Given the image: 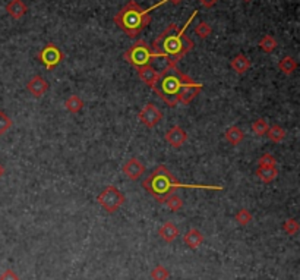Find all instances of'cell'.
<instances>
[{
    "label": "cell",
    "mask_w": 300,
    "mask_h": 280,
    "mask_svg": "<svg viewBox=\"0 0 300 280\" xmlns=\"http://www.w3.org/2000/svg\"><path fill=\"white\" fill-rule=\"evenodd\" d=\"M196 15H198V11L195 9L189 19L184 22L183 28H179L176 24H170L166 30L154 40L151 49L155 54V57L166 59L168 65H177V62L183 59V56H186L195 47L193 41L186 35V30Z\"/></svg>",
    "instance_id": "6da1fadb"
},
{
    "label": "cell",
    "mask_w": 300,
    "mask_h": 280,
    "mask_svg": "<svg viewBox=\"0 0 300 280\" xmlns=\"http://www.w3.org/2000/svg\"><path fill=\"white\" fill-rule=\"evenodd\" d=\"M142 186L147 193H150L157 203L164 204L167 197L174 194L180 188L187 190H207V191H223V186H211V185H193V183H182L179 182L164 164L157 166L150 175L142 182Z\"/></svg>",
    "instance_id": "7a4b0ae2"
},
{
    "label": "cell",
    "mask_w": 300,
    "mask_h": 280,
    "mask_svg": "<svg viewBox=\"0 0 300 280\" xmlns=\"http://www.w3.org/2000/svg\"><path fill=\"white\" fill-rule=\"evenodd\" d=\"M167 0H161L160 3L152 5L148 9H142L139 3H136V0H129L119 12H117L113 21L117 27L128 35L129 38H136V35H139L144 28H147L151 24V11L166 5Z\"/></svg>",
    "instance_id": "3957f363"
},
{
    "label": "cell",
    "mask_w": 300,
    "mask_h": 280,
    "mask_svg": "<svg viewBox=\"0 0 300 280\" xmlns=\"http://www.w3.org/2000/svg\"><path fill=\"white\" fill-rule=\"evenodd\" d=\"M193 81L190 76H187L182 70L177 69L176 65H168L164 68V70L160 72V78L157 81V84L152 87L154 92L170 107H176L177 106V96L180 88L184 84Z\"/></svg>",
    "instance_id": "277c9868"
},
{
    "label": "cell",
    "mask_w": 300,
    "mask_h": 280,
    "mask_svg": "<svg viewBox=\"0 0 300 280\" xmlns=\"http://www.w3.org/2000/svg\"><path fill=\"white\" fill-rule=\"evenodd\" d=\"M123 59L135 69H141L144 66H150L155 59V54L145 40H136V43L123 53Z\"/></svg>",
    "instance_id": "5b68a950"
},
{
    "label": "cell",
    "mask_w": 300,
    "mask_h": 280,
    "mask_svg": "<svg viewBox=\"0 0 300 280\" xmlns=\"http://www.w3.org/2000/svg\"><path fill=\"white\" fill-rule=\"evenodd\" d=\"M125 194L122 193L116 186H107L104 188L98 197H97V203L107 213H115L117 211L123 204H125Z\"/></svg>",
    "instance_id": "8992f818"
},
{
    "label": "cell",
    "mask_w": 300,
    "mask_h": 280,
    "mask_svg": "<svg viewBox=\"0 0 300 280\" xmlns=\"http://www.w3.org/2000/svg\"><path fill=\"white\" fill-rule=\"evenodd\" d=\"M63 53L62 50L56 46V44H53V43H49V44H46L38 54H37V59L46 66V69L51 70L54 69L57 65H60L62 63V60H63Z\"/></svg>",
    "instance_id": "52a82bcc"
},
{
    "label": "cell",
    "mask_w": 300,
    "mask_h": 280,
    "mask_svg": "<svg viewBox=\"0 0 300 280\" xmlns=\"http://www.w3.org/2000/svg\"><path fill=\"white\" fill-rule=\"evenodd\" d=\"M138 118H139V121H141L142 125H145L148 129H152V128H155L158 123L161 122V119H163V112H161L155 105L148 103V105H145L139 110Z\"/></svg>",
    "instance_id": "ba28073f"
},
{
    "label": "cell",
    "mask_w": 300,
    "mask_h": 280,
    "mask_svg": "<svg viewBox=\"0 0 300 280\" xmlns=\"http://www.w3.org/2000/svg\"><path fill=\"white\" fill-rule=\"evenodd\" d=\"M164 138H166L167 144H168L170 147H173V148H180V147H183L184 144H186V141H187V132L184 131L182 126L174 125V126H171V128L167 131Z\"/></svg>",
    "instance_id": "9c48e42d"
},
{
    "label": "cell",
    "mask_w": 300,
    "mask_h": 280,
    "mask_svg": "<svg viewBox=\"0 0 300 280\" xmlns=\"http://www.w3.org/2000/svg\"><path fill=\"white\" fill-rule=\"evenodd\" d=\"M202 84L199 82H195V81H190L187 84H184L183 87L180 88L179 91V96H177V102L182 103V105H189L192 100L196 99V96L201 92L202 89Z\"/></svg>",
    "instance_id": "30bf717a"
},
{
    "label": "cell",
    "mask_w": 300,
    "mask_h": 280,
    "mask_svg": "<svg viewBox=\"0 0 300 280\" xmlns=\"http://www.w3.org/2000/svg\"><path fill=\"white\" fill-rule=\"evenodd\" d=\"M123 173L128 179L131 180H138L141 176L145 173V164L139 160V158L132 157L129 158L125 164H123Z\"/></svg>",
    "instance_id": "8fae6325"
},
{
    "label": "cell",
    "mask_w": 300,
    "mask_h": 280,
    "mask_svg": "<svg viewBox=\"0 0 300 280\" xmlns=\"http://www.w3.org/2000/svg\"><path fill=\"white\" fill-rule=\"evenodd\" d=\"M49 82H47V79L46 78H43V76H40V75H35L33 76L30 81H28V84H27V89H28V92L35 97V99H40V97H43L47 91H49Z\"/></svg>",
    "instance_id": "7c38bea8"
},
{
    "label": "cell",
    "mask_w": 300,
    "mask_h": 280,
    "mask_svg": "<svg viewBox=\"0 0 300 280\" xmlns=\"http://www.w3.org/2000/svg\"><path fill=\"white\" fill-rule=\"evenodd\" d=\"M138 70V76H139V79L145 84V85H148V87H154L155 84H157V81H158V78H160V72L158 70H155L152 66H144V68H141V69H136Z\"/></svg>",
    "instance_id": "4fadbf2b"
},
{
    "label": "cell",
    "mask_w": 300,
    "mask_h": 280,
    "mask_svg": "<svg viewBox=\"0 0 300 280\" xmlns=\"http://www.w3.org/2000/svg\"><path fill=\"white\" fill-rule=\"evenodd\" d=\"M6 12L14 18V19H21V18H24L27 15L28 6L22 0H11L6 5Z\"/></svg>",
    "instance_id": "5bb4252c"
},
{
    "label": "cell",
    "mask_w": 300,
    "mask_h": 280,
    "mask_svg": "<svg viewBox=\"0 0 300 280\" xmlns=\"http://www.w3.org/2000/svg\"><path fill=\"white\" fill-rule=\"evenodd\" d=\"M230 68L236 73L243 75V73H246L250 69V60L245 54H237V56H234L233 60L230 62Z\"/></svg>",
    "instance_id": "9a60e30c"
},
{
    "label": "cell",
    "mask_w": 300,
    "mask_h": 280,
    "mask_svg": "<svg viewBox=\"0 0 300 280\" xmlns=\"http://www.w3.org/2000/svg\"><path fill=\"white\" fill-rule=\"evenodd\" d=\"M158 235L161 236L163 241H166V242H173V241L179 236V229H177V226H176L174 223L166 222V223H163V226L158 230Z\"/></svg>",
    "instance_id": "2e32d148"
},
{
    "label": "cell",
    "mask_w": 300,
    "mask_h": 280,
    "mask_svg": "<svg viewBox=\"0 0 300 280\" xmlns=\"http://www.w3.org/2000/svg\"><path fill=\"white\" fill-rule=\"evenodd\" d=\"M224 138L226 141L230 144V145H239L243 138H245V134H243V131L239 128V126H229L227 129H226V132H224Z\"/></svg>",
    "instance_id": "e0dca14e"
},
{
    "label": "cell",
    "mask_w": 300,
    "mask_h": 280,
    "mask_svg": "<svg viewBox=\"0 0 300 280\" xmlns=\"http://www.w3.org/2000/svg\"><path fill=\"white\" fill-rule=\"evenodd\" d=\"M183 239H184V242H186V245L189 246V248L196 249V248L204 242V235L201 233L198 229L193 228L186 232V235H184Z\"/></svg>",
    "instance_id": "ac0fdd59"
},
{
    "label": "cell",
    "mask_w": 300,
    "mask_h": 280,
    "mask_svg": "<svg viewBox=\"0 0 300 280\" xmlns=\"http://www.w3.org/2000/svg\"><path fill=\"white\" fill-rule=\"evenodd\" d=\"M255 175L258 176V179L264 183H271L272 180L277 179L278 176V169L277 167H258Z\"/></svg>",
    "instance_id": "d6986e66"
},
{
    "label": "cell",
    "mask_w": 300,
    "mask_h": 280,
    "mask_svg": "<svg viewBox=\"0 0 300 280\" xmlns=\"http://www.w3.org/2000/svg\"><path fill=\"white\" fill-rule=\"evenodd\" d=\"M83 106H85L83 105V100L78 94L69 96L66 99V102H65V109H66L69 113H73V115L79 113L83 109Z\"/></svg>",
    "instance_id": "ffe728a7"
},
{
    "label": "cell",
    "mask_w": 300,
    "mask_h": 280,
    "mask_svg": "<svg viewBox=\"0 0 300 280\" xmlns=\"http://www.w3.org/2000/svg\"><path fill=\"white\" fill-rule=\"evenodd\" d=\"M267 135L268 138L271 142H274V144H278V142H281V141L285 138V131H284V128L281 125H271L269 128H268L267 131Z\"/></svg>",
    "instance_id": "44dd1931"
},
{
    "label": "cell",
    "mask_w": 300,
    "mask_h": 280,
    "mask_svg": "<svg viewBox=\"0 0 300 280\" xmlns=\"http://www.w3.org/2000/svg\"><path fill=\"white\" fill-rule=\"evenodd\" d=\"M278 69L281 70L284 75H291L297 69V62L291 56H285L278 62Z\"/></svg>",
    "instance_id": "7402d4cb"
},
{
    "label": "cell",
    "mask_w": 300,
    "mask_h": 280,
    "mask_svg": "<svg viewBox=\"0 0 300 280\" xmlns=\"http://www.w3.org/2000/svg\"><path fill=\"white\" fill-rule=\"evenodd\" d=\"M277 46H278V43H277V40L272 35H264L259 40V49L264 53H272L277 49Z\"/></svg>",
    "instance_id": "603a6c76"
},
{
    "label": "cell",
    "mask_w": 300,
    "mask_h": 280,
    "mask_svg": "<svg viewBox=\"0 0 300 280\" xmlns=\"http://www.w3.org/2000/svg\"><path fill=\"white\" fill-rule=\"evenodd\" d=\"M268 128H269V125H268L267 121L262 119V118H258L256 121L252 122V131H253V134L258 135V137H264V135L267 134Z\"/></svg>",
    "instance_id": "cb8c5ba5"
},
{
    "label": "cell",
    "mask_w": 300,
    "mask_h": 280,
    "mask_svg": "<svg viewBox=\"0 0 300 280\" xmlns=\"http://www.w3.org/2000/svg\"><path fill=\"white\" fill-rule=\"evenodd\" d=\"M164 204L167 206V209L171 211H179L182 207H183V201L179 195L176 194H171L170 197H167Z\"/></svg>",
    "instance_id": "d4e9b609"
},
{
    "label": "cell",
    "mask_w": 300,
    "mask_h": 280,
    "mask_svg": "<svg viewBox=\"0 0 300 280\" xmlns=\"http://www.w3.org/2000/svg\"><path fill=\"white\" fill-rule=\"evenodd\" d=\"M256 164L258 167H277V158L269 153H265L258 158Z\"/></svg>",
    "instance_id": "484cf974"
},
{
    "label": "cell",
    "mask_w": 300,
    "mask_h": 280,
    "mask_svg": "<svg viewBox=\"0 0 300 280\" xmlns=\"http://www.w3.org/2000/svg\"><path fill=\"white\" fill-rule=\"evenodd\" d=\"M234 220L240 226H246V225H249L250 222H252V214H250V211L248 209H242V210H239L236 213Z\"/></svg>",
    "instance_id": "4316f807"
},
{
    "label": "cell",
    "mask_w": 300,
    "mask_h": 280,
    "mask_svg": "<svg viewBox=\"0 0 300 280\" xmlns=\"http://www.w3.org/2000/svg\"><path fill=\"white\" fill-rule=\"evenodd\" d=\"M12 125H14L12 119L5 112L0 110V135H5L12 128Z\"/></svg>",
    "instance_id": "83f0119b"
},
{
    "label": "cell",
    "mask_w": 300,
    "mask_h": 280,
    "mask_svg": "<svg viewBox=\"0 0 300 280\" xmlns=\"http://www.w3.org/2000/svg\"><path fill=\"white\" fill-rule=\"evenodd\" d=\"M195 34L198 35L199 38H207V37H210V35L213 34V28L207 22H199L196 25V28H195Z\"/></svg>",
    "instance_id": "f1b7e54d"
},
{
    "label": "cell",
    "mask_w": 300,
    "mask_h": 280,
    "mask_svg": "<svg viewBox=\"0 0 300 280\" xmlns=\"http://www.w3.org/2000/svg\"><path fill=\"white\" fill-rule=\"evenodd\" d=\"M283 229L284 232L288 233V235H296V233L299 232V223H297L296 219H287V220L284 222Z\"/></svg>",
    "instance_id": "f546056e"
},
{
    "label": "cell",
    "mask_w": 300,
    "mask_h": 280,
    "mask_svg": "<svg viewBox=\"0 0 300 280\" xmlns=\"http://www.w3.org/2000/svg\"><path fill=\"white\" fill-rule=\"evenodd\" d=\"M151 276H152V279L154 280H167L168 279V271H167V268L164 265H157V267L152 270Z\"/></svg>",
    "instance_id": "4dcf8cb0"
},
{
    "label": "cell",
    "mask_w": 300,
    "mask_h": 280,
    "mask_svg": "<svg viewBox=\"0 0 300 280\" xmlns=\"http://www.w3.org/2000/svg\"><path fill=\"white\" fill-rule=\"evenodd\" d=\"M0 280H19V277H18V274L14 270H6V271L2 273Z\"/></svg>",
    "instance_id": "1f68e13d"
},
{
    "label": "cell",
    "mask_w": 300,
    "mask_h": 280,
    "mask_svg": "<svg viewBox=\"0 0 300 280\" xmlns=\"http://www.w3.org/2000/svg\"><path fill=\"white\" fill-rule=\"evenodd\" d=\"M218 0H199V3L204 8H213Z\"/></svg>",
    "instance_id": "d6a6232c"
},
{
    "label": "cell",
    "mask_w": 300,
    "mask_h": 280,
    "mask_svg": "<svg viewBox=\"0 0 300 280\" xmlns=\"http://www.w3.org/2000/svg\"><path fill=\"white\" fill-rule=\"evenodd\" d=\"M5 172H6V170H5V167H3V164H2V163H0V179H2V177H3V175H5Z\"/></svg>",
    "instance_id": "836d02e7"
},
{
    "label": "cell",
    "mask_w": 300,
    "mask_h": 280,
    "mask_svg": "<svg viewBox=\"0 0 300 280\" xmlns=\"http://www.w3.org/2000/svg\"><path fill=\"white\" fill-rule=\"evenodd\" d=\"M167 2H171L173 5H176V6H177V5H180V3H182L183 0H167Z\"/></svg>",
    "instance_id": "e575fe53"
},
{
    "label": "cell",
    "mask_w": 300,
    "mask_h": 280,
    "mask_svg": "<svg viewBox=\"0 0 300 280\" xmlns=\"http://www.w3.org/2000/svg\"><path fill=\"white\" fill-rule=\"evenodd\" d=\"M243 2H245V3H249L250 0H243Z\"/></svg>",
    "instance_id": "d590c367"
}]
</instances>
